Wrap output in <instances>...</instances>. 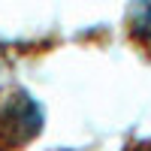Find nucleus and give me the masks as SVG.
Listing matches in <instances>:
<instances>
[{"label":"nucleus","mask_w":151,"mask_h":151,"mask_svg":"<svg viewBox=\"0 0 151 151\" xmlns=\"http://www.w3.org/2000/svg\"><path fill=\"white\" fill-rule=\"evenodd\" d=\"M42 127V112L36 100L21 88L0 91V148H18L30 142Z\"/></svg>","instance_id":"f257e3e1"},{"label":"nucleus","mask_w":151,"mask_h":151,"mask_svg":"<svg viewBox=\"0 0 151 151\" xmlns=\"http://www.w3.org/2000/svg\"><path fill=\"white\" fill-rule=\"evenodd\" d=\"M127 36L142 55H151V0H133L127 15Z\"/></svg>","instance_id":"f03ea898"}]
</instances>
